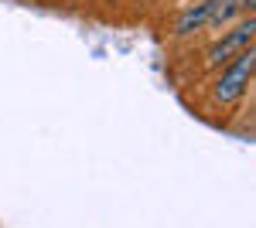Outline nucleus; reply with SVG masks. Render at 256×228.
Segmentation results:
<instances>
[{
    "label": "nucleus",
    "mask_w": 256,
    "mask_h": 228,
    "mask_svg": "<svg viewBox=\"0 0 256 228\" xmlns=\"http://www.w3.org/2000/svg\"><path fill=\"white\" fill-rule=\"evenodd\" d=\"M205 20H208V0H198V3H192V7L174 20V34L178 38H188V34H195V31L205 27Z\"/></svg>",
    "instance_id": "obj_3"
},
{
    "label": "nucleus",
    "mask_w": 256,
    "mask_h": 228,
    "mask_svg": "<svg viewBox=\"0 0 256 228\" xmlns=\"http://www.w3.org/2000/svg\"><path fill=\"white\" fill-rule=\"evenodd\" d=\"M256 72V48H246L242 55L232 61H226L222 68H216V82H212V102L216 106H236L250 89V78Z\"/></svg>",
    "instance_id": "obj_1"
},
{
    "label": "nucleus",
    "mask_w": 256,
    "mask_h": 228,
    "mask_svg": "<svg viewBox=\"0 0 256 228\" xmlns=\"http://www.w3.org/2000/svg\"><path fill=\"white\" fill-rule=\"evenodd\" d=\"M253 38H256V17L250 14V17L239 20L236 27H229L218 41L208 44V51H205V68H212V72L222 68L226 61H232V58L242 55L246 48H253Z\"/></svg>",
    "instance_id": "obj_2"
}]
</instances>
